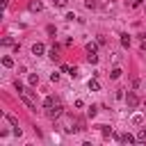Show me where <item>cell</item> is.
Masks as SVG:
<instances>
[{
  "label": "cell",
  "mask_w": 146,
  "mask_h": 146,
  "mask_svg": "<svg viewBox=\"0 0 146 146\" xmlns=\"http://www.w3.org/2000/svg\"><path fill=\"white\" fill-rule=\"evenodd\" d=\"M62 112H64L62 103H52V105H48V107H46V116H48V119H52V121H55V119H59V116H62Z\"/></svg>",
  "instance_id": "1"
},
{
  "label": "cell",
  "mask_w": 146,
  "mask_h": 146,
  "mask_svg": "<svg viewBox=\"0 0 146 146\" xmlns=\"http://www.w3.org/2000/svg\"><path fill=\"white\" fill-rule=\"evenodd\" d=\"M116 139H119L121 144H135V141H137V137H132L130 132H123V135H119Z\"/></svg>",
  "instance_id": "2"
},
{
  "label": "cell",
  "mask_w": 146,
  "mask_h": 146,
  "mask_svg": "<svg viewBox=\"0 0 146 146\" xmlns=\"http://www.w3.org/2000/svg\"><path fill=\"white\" fill-rule=\"evenodd\" d=\"M125 103H128V107H137V105H139L137 94H128V96H125Z\"/></svg>",
  "instance_id": "3"
},
{
  "label": "cell",
  "mask_w": 146,
  "mask_h": 146,
  "mask_svg": "<svg viewBox=\"0 0 146 146\" xmlns=\"http://www.w3.org/2000/svg\"><path fill=\"white\" fill-rule=\"evenodd\" d=\"M43 50H46V46H43V43H34V46H32V55H36V57H39V55H43Z\"/></svg>",
  "instance_id": "4"
},
{
  "label": "cell",
  "mask_w": 146,
  "mask_h": 146,
  "mask_svg": "<svg viewBox=\"0 0 146 146\" xmlns=\"http://www.w3.org/2000/svg\"><path fill=\"white\" fill-rule=\"evenodd\" d=\"M41 9H43V5H41L39 0H32V2H30V11H41Z\"/></svg>",
  "instance_id": "5"
},
{
  "label": "cell",
  "mask_w": 146,
  "mask_h": 146,
  "mask_svg": "<svg viewBox=\"0 0 146 146\" xmlns=\"http://www.w3.org/2000/svg\"><path fill=\"white\" fill-rule=\"evenodd\" d=\"M27 82H30L32 87H36V84H39V75H36V73H30V78H27Z\"/></svg>",
  "instance_id": "6"
},
{
  "label": "cell",
  "mask_w": 146,
  "mask_h": 146,
  "mask_svg": "<svg viewBox=\"0 0 146 146\" xmlns=\"http://www.w3.org/2000/svg\"><path fill=\"white\" fill-rule=\"evenodd\" d=\"M50 57L52 59H59V46H52L50 48Z\"/></svg>",
  "instance_id": "7"
},
{
  "label": "cell",
  "mask_w": 146,
  "mask_h": 146,
  "mask_svg": "<svg viewBox=\"0 0 146 146\" xmlns=\"http://www.w3.org/2000/svg\"><path fill=\"white\" fill-rule=\"evenodd\" d=\"M121 46H123V48L130 46V36H128V34H121Z\"/></svg>",
  "instance_id": "8"
},
{
  "label": "cell",
  "mask_w": 146,
  "mask_h": 146,
  "mask_svg": "<svg viewBox=\"0 0 146 146\" xmlns=\"http://www.w3.org/2000/svg\"><path fill=\"white\" fill-rule=\"evenodd\" d=\"M96 43H87V55H96Z\"/></svg>",
  "instance_id": "9"
},
{
  "label": "cell",
  "mask_w": 146,
  "mask_h": 146,
  "mask_svg": "<svg viewBox=\"0 0 146 146\" xmlns=\"http://www.w3.org/2000/svg\"><path fill=\"white\" fill-rule=\"evenodd\" d=\"M2 66L11 68V66H14V59H11V57H2Z\"/></svg>",
  "instance_id": "10"
},
{
  "label": "cell",
  "mask_w": 146,
  "mask_h": 146,
  "mask_svg": "<svg viewBox=\"0 0 146 146\" xmlns=\"http://www.w3.org/2000/svg\"><path fill=\"white\" fill-rule=\"evenodd\" d=\"M89 89H91V91H98V89H100L98 80H89Z\"/></svg>",
  "instance_id": "11"
},
{
  "label": "cell",
  "mask_w": 146,
  "mask_h": 146,
  "mask_svg": "<svg viewBox=\"0 0 146 146\" xmlns=\"http://www.w3.org/2000/svg\"><path fill=\"white\" fill-rule=\"evenodd\" d=\"M96 112H98V107H96V105H91V107L87 110V116H89V119H94V116H96Z\"/></svg>",
  "instance_id": "12"
},
{
  "label": "cell",
  "mask_w": 146,
  "mask_h": 146,
  "mask_svg": "<svg viewBox=\"0 0 146 146\" xmlns=\"http://www.w3.org/2000/svg\"><path fill=\"white\" fill-rule=\"evenodd\" d=\"M98 128H100L103 137H110V135H112V128H107V125H98Z\"/></svg>",
  "instance_id": "13"
},
{
  "label": "cell",
  "mask_w": 146,
  "mask_h": 146,
  "mask_svg": "<svg viewBox=\"0 0 146 146\" xmlns=\"http://www.w3.org/2000/svg\"><path fill=\"white\" fill-rule=\"evenodd\" d=\"M137 141H146V128H141V130L137 132Z\"/></svg>",
  "instance_id": "14"
},
{
  "label": "cell",
  "mask_w": 146,
  "mask_h": 146,
  "mask_svg": "<svg viewBox=\"0 0 146 146\" xmlns=\"http://www.w3.org/2000/svg\"><path fill=\"white\" fill-rule=\"evenodd\" d=\"M2 46H14V39H11V36H5V39H2Z\"/></svg>",
  "instance_id": "15"
},
{
  "label": "cell",
  "mask_w": 146,
  "mask_h": 146,
  "mask_svg": "<svg viewBox=\"0 0 146 146\" xmlns=\"http://www.w3.org/2000/svg\"><path fill=\"white\" fill-rule=\"evenodd\" d=\"M87 62H89V64H96V62H98V55H87Z\"/></svg>",
  "instance_id": "16"
},
{
  "label": "cell",
  "mask_w": 146,
  "mask_h": 146,
  "mask_svg": "<svg viewBox=\"0 0 146 146\" xmlns=\"http://www.w3.org/2000/svg\"><path fill=\"white\" fill-rule=\"evenodd\" d=\"M110 75H112V80H116V78H121V68H114V71H112Z\"/></svg>",
  "instance_id": "17"
},
{
  "label": "cell",
  "mask_w": 146,
  "mask_h": 146,
  "mask_svg": "<svg viewBox=\"0 0 146 146\" xmlns=\"http://www.w3.org/2000/svg\"><path fill=\"white\" fill-rule=\"evenodd\" d=\"M52 103H57V100H55V96H48V98H46V103H43V107H48V105H52Z\"/></svg>",
  "instance_id": "18"
},
{
  "label": "cell",
  "mask_w": 146,
  "mask_h": 146,
  "mask_svg": "<svg viewBox=\"0 0 146 146\" xmlns=\"http://www.w3.org/2000/svg\"><path fill=\"white\" fill-rule=\"evenodd\" d=\"M5 116L9 119V123H11V125H18V121H16V116H11V114H5Z\"/></svg>",
  "instance_id": "19"
},
{
  "label": "cell",
  "mask_w": 146,
  "mask_h": 146,
  "mask_svg": "<svg viewBox=\"0 0 146 146\" xmlns=\"http://www.w3.org/2000/svg\"><path fill=\"white\" fill-rule=\"evenodd\" d=\"M52 2H55L57 7H66V5H68V0H52Z\"/></svg>",
  "instance_id": "20"
},
{
  "label": "cell",
  "mask_w": 146,
  "mask_h": 146,
  "mask_svg": "<svg viewBox=\"0 0 146 146\" xmlns=\"http://www.w3.org/2000/svg\"><path fill=\"white\" fill-rule=\"evenodd\" d=\"M50 80H52V82H57V80H59V73H57V71H55V73H50Z\"/></svg>",
  "instance_id": "21"
},
{
  "label": "cell",
  "mask_w": 146,
  "mask_h": 146,
  "mask_svg": "<svg viewBox=\"0 0 146 146\" xmlns=\"http://www.w3.org/2000/svg\"><path fill=\"white\" fill-rule=\"evenodd\" d=\"M144 107H146V103H144Z\"/></svg>",
  "instance_id": "22"
},
{
  "label": "cell",
  "mask_w": 146,
  "mask_h": 146,
  "mask_svg": "<svg viewBox=\"0 0 146 146\" xmlns=\"http://www.w3.org/2000/svg\"><path fill=\"white\" fill-rule=\"evenodd\" d=\"M144 5H146V0H144Z\"/></svg>",
  "instance_id": "23"
}]
</instances>
